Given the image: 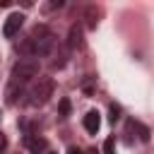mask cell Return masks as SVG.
<instances>
[{
	"label": "cell",
	"mask_w": 154,
	"mask_h": 154,
	"mask_svg": "<svg viewBox=\"0 0 154 154\" xmlns=\"http://www.w3.org/2000/svg\"><path fill=\"white\" fill-rule=\"evenodd\" d=\"M53 46H55L53 31H51L46 24H36V26L29 31V36L19 41L17 51H19L22 58H34V60H36V58L48 55V53L53 51Z\"/></svg>",
	"instance_id": "1"
},
{
	"label": "cell",
	"mask_w": 154,
	"mask_h": 154,
	"mask_svg": "<svg viewBox=\"0 0 154 154\" xmlns=\"http://www.w3.org/2000/svg\"><path fill=\"white\" fill-rule=\"evenodd\" d=\"M53 89H55V84H53V79L51 77H36V82L29 87V91H26V103L29 106H43L51 96H53Z\"/></svg>",
	"instance_id": "2"
},
{
	"label": "cell",
	"mask_w": 154,
	"mask_h": 154,
	"mask_svg": "<svg viewBox=\"0 0 154 154\" xmlns=\"http://www.w3.org/2000/svg\"><path fill=\"white\" fill-rule=\"evenodd\" d=\"M36 75H38V60H34V58H19V60L12 65V82L26 84V82L34 79Z\"/></svg>",
	"instance_id": "3"
},
{
	"label": "cell",
	"mask_w": 154,
	"mask_h": 154,
	"mask_svg": "<svg viewBox=\"0 0 154 154\" xmlns=\"http://www.w3.org/2000/svg\"><path fill=\"white\" fill-rule=\"evenodd\" d=\"M22 24H24V14H22V12H12V14L5 19L2 36H5V38H12V36H17V34H19V29H22Z\"/></svg>",
	"instance_id": "4"
},
{
	"label": "cell",
	"mask_w": 154,
	"mask_h": 154,
	"mask_svg": "<svg viewBox=\"0 0 154 154\" xmlns=\"http://www.w3.org/2000/svg\"><path fill=\"white\" fill-rule=\"evenodd\" d=\"M82 43H84V38H82V26H79V24H72L70 31H67V48H70V51H77V48H82Z\"/></svg>",
	"instance_id": "5"
},
{
	"label": "cell",
	"mask_w": 154,
	"mask_h": 154,
	"mask_svg": "<svg viewBox=\"0 0 154 154\" xmlns=\"http://www.w3.org/2000/svg\"><path fill=\"white\" fill-rule=\"evenodd\" d=\"M24 144H26V149L31 152V154H38V152H46V140L43 137H38V135H26L24 137Z\"/></svg>",
	"instance_id": "6"
},
{
	"label": "cell",
	"mask_w": 154,
	"mask_h": 154,
	"mask_svg": "<svg viewBox=\"0 0 154 154\" xmlns=\"http://www.w3.org/2000/svg\"><path fill=\"white\" fill-rule=\"evenodd\" d=\"M24 87H26V84H22V82H12V79H10V84H7V89H5L7 103H17V96L24 94Z\"/></svg>",
	"instance_id": "7"
},
{
	"label": "cell",
	"mask_w": 154,
	"mask_h": 154,
	"mask_svg": "<svg viewBox=\"0 0 154 154\" xmlns=\"http://www.w3.org/2000/svg\"><path fill=\"white\" fill-rule=\"evenodd\" d=\"M99 128H101L99 111H89V113L84 116V130H87V132H91V135H96V132H99Z\"/></svg>",
	"instance_id": "8"
},
{
	"label": "cell",
	"mask_w": 154,
	"mask_h": 154,
	"mask_svg": "<svg viewBox=\"0 0 154 154\" xmlns=\"http://www.w3.org/2000/svg\"><path fill=\"white\" fill-rule=\"evenodd\" d=\"M128 128H130V130H135V132H137V137H140L142 142H147V140H149V130H147L142 123H135V120H130V123H128Z\"/></svg>",
	"instance_id": "9"
},
{
	"label": "cell",
	"mask_w": 154,
	"mask_h": 154,
	"mask_svg": "<svg viewBox=\"0 0 154 154\" xmlns=\"http://www.w3.org/2000/svg\"><path fill=\"white\" fill-rule=\"evenodd\" d=\"M96 17H99L96 7H87V26H89V29H96V22H99Z\"/></svg>",
	"instance_id": "10"
},
{
	"label": "cell",
	"mask_w": 154,
	"mask_h": 154,
	"mask_svg": "<svg viewBox=\"0 0 154 154\" xmlns=\"http://www.w3.org/2000/svg\"><path fill=\"white\" fill-rule=\"evenodd\" d=\"M103 154H116V144H113V140H106V142H103Z\"/></svg>",
	"instance_id": "11"
},
{
	"label": "cell",
	"mask_w": 154,
	"mask_h": 154,
	"mask_svg": "<svg viewBox=\"0 0 154 154\" xmlns=\"http://www.w3.org/2000/svg\"><path fill=\"white\" fill-rule=\"evenodd\" d=\"M118 118H120V106H116V103H113V106H111V120L116 123Z\"/></svg>",
	"instance_id": "12"
},
{
	"label": "cell",
	"mask_w": 154,
	"mask_h": 154,
	"mask_svg": "<svg viewBox=\"0 0 154 154\" xmlns=\"http://www.w3.org/2000/svg\"><path fill=\"white\" fill-rule=\"evenodd\" d=\"M60 113H63V116L70 113V101H60Z\"/></svg>",
	"instance_id": "13"
},
{
	"label": "cell",
	"mask_w": 154,
	"mask_h": 154,
	"mask_svg": "<svg viewBox=\"0 0 154 154\" xmlns=\"http://www.w3.org/2000/svg\"><path fill=\"white\" fill-rule=\"evenodd\" d=\"M5 147H7V137H5V135H2V130H0V152H2Z\"/></svg>",
	"instance_id": "14"
},
{
	"label": "cell",
	"mask_w": 154,
	"mask_h": 154,
	"mask_svg": "<svg viewBox=\"0 0 154 154\" xmlns=\"http://www.w3.org/2000/svg\"><path fill=\"white\" fill-rule=\"evenodd\" d=\"M67 154H82V152H79L77 147H70V149H67Z\"/></svg>",
	"instance_id": "15"
},
{
	"label": "cell",
	"mask_w": 154,
	"mask_h": 154,
	"mask_svg": "<svg viewBox=\"0 0 154 154\" xmlns=\"http://www.w3.org/2000/svg\"><path fill=\"white\" fill-rule=\"evenodd\" d=\"M87 154H99V152H96V149H89V152H87Z\"/></svg>",
	"instance_id": "16"
}]
</instances>
